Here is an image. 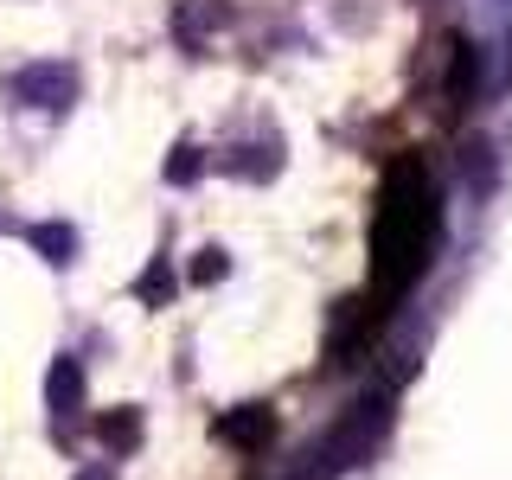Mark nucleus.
<instances>
[{
	"instance_id": "obj_1",
	"label": "nucleus",
	"mask_w": 512,
	"mask_h": 480,
	"mask_svg": "<svg viewBox=\"0 0 512 480\" xmlns=\"http://www.w3.org/2000/svg\"><path fill=\"white\" fill-rule=\"evenodd\" d=\"M429 224H436V205H429V180L416 160H397L391 180H384V205L372 224V282L378 295H404L410 276L423 269V244Z\"/></svg>"
}]
</instances>
